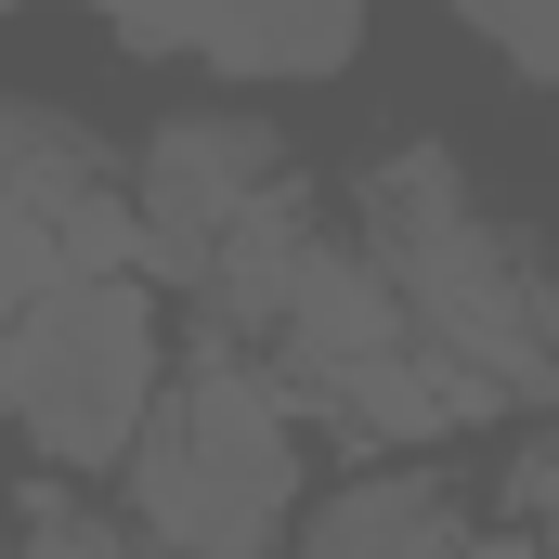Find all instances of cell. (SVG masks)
<instances>
[{"mask_svg": "<svg viewBox=\"0 0 559 559\" xmlns=\"http://www.w3.org/2000/svg\"><path fill=\"white\" fill-rule=\"evenodd\" d=\"M156 391H169V312H156L143 274H105V286H52L13 325L0 417L26 429V455L52 481H92V468H131Z\"/></svg>", "mask_w": 559, "mask_h": 559, "instance_id": "obj_3", "label": "cell"}, {"mask_svg": "<svg viewBox=\"0 0 559 559\" xmlns=\"http://www.w3.org/2000/svg\"><path fill=\"white\" fill-rule=\"evenodd\" d=\"M286 559H468V508L442 468H352L338 495L299 508Z\"/></svg>", "mask_w": 559, "mask_h": 559, "instance_id": "obj_6", "label": "cell"}, {"mask_svg": "<svg viewBox=\"0 0 559 559\" xmlns=\"http://www.w3.org/2000/svg\"><path fill=\"white\" fill-rule=\"evenodd\" d=\"M417 325H404V299H391V274L352 248V235H325L312 261H299V286H286L274 338H261V365H274L299 404H325L338 378H365V365H391Z\"/></svg>", "mask_w": 559, "mask_h": 559, "instance_id": "obj_5", "label": "cell"}, {"mask_svg": "<svg viewBox=\"0 0 559 559\" xmlns=\"http://www.w3.org/2000/svg\"><path fill=\"white\" fill-rule=\"evenodd\" d=\"M468 559H547V547H534V534H481Z\"/></svg>", "mask_w": 559, "mask_h": 559, "instance_id": "obj_9", "label": "cell"}, {"mask_svg": "<svg viewBox=\"0 0 559 559\" xmlns=\"http://www.w3.org/2000/svg\"><path fill=\"white\" fill-rule=\"evenodd\" d=\"M118 52H131V66H209V79H338V66L365 52V13H248V26L131 13Z\"/></svg>", "mask_w": 559, "mask_h": 559, "instance_id": "obj_7", "label": "cell"}, {"mask_svg": "<svg viewBox=\"0 0 559 559\" xmlns=\"http://www.w3.org/2000/svg\"><path fill=\"white\" fill-rule=\"evenodd\" d=\"M352 248L391 274L404 325H417L442 365H468L495 404H559V274L442 143L365 156V182H352Z\"/></svg>", "mask_w": 559, "mask_h": 559, "instance_id": "obj_1", "label": "cell"}, {"mask_svg": "<svg viewBox=\"0 0 559 559\" xmlns=\"http://www.w3.org/2000/svg\"><path fill=\"white\" fill-rule=\"evenodd\" d=\"M118 495H131V547L156 559H286V534H299V391L261 352L195 338V365L143 417Z\"/></svg>", "mask_w": 559, "mask_h": 559, "instance_id": "obj_2", "label": "cell"}, {"mask_svg": "<svg viewBox=\"0 0 559 559\" xmlns=\"http://www.w3.org/2000/svg\"><path fill=\"white\" fill-rule=\"evenodd\" d=\"M286 182H299V156H286V131L248 118V105H182V118H156V131H143V169H131L143 261H156L169 286H195Z\"/></svg>", "mask_w": 559, "mask_h": 559, "instance_id": "obj_4", "label": "cell"}, {"mask_svg": "<svg viewBox=\"0 0 559 559\" xmlns=\"http://www.w3.org/2000/svg\"><path fill=\"white\" fill-rule=\"evenodd\" d=\"M508 534H534L559 559V429H534L521 455H508Z\"/></svg>", "mask_w": 559, "mask_h": 559, "instance_id": "obj_8", "label": "cell"}]
</instances>
